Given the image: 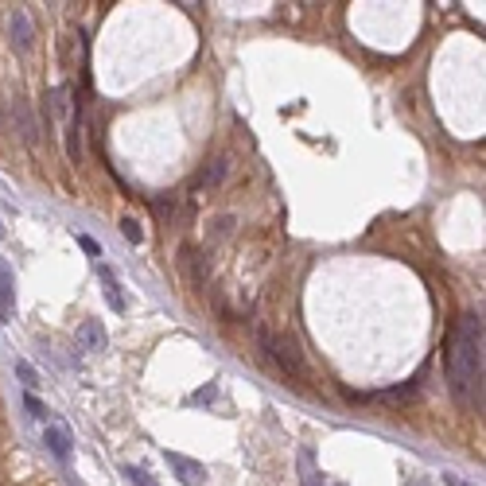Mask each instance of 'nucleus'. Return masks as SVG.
Wrapping results in <instances>:
<instances>
[{
  "mask_svg": "<svg viewBox=\"0 0 486 486\" xmlns=\"http://www.w3.org/2000/svg\"><path fill=\"white\" fill-rule=\"evenodd\" d=\"M125 475L133 478L136 486H156V478H152V475H148V471H144V467H125Z\"/></svg>",
  "mask_w": 486,
  "mask_h": 486,
  "instance_id": "16",
  "label": "nucleus"
},
{
  "mask_svg": "<svg viewBox=\"0 0 486 486\" xmlns=\"http://www.w3.org/2000/svg\"><path fill=\"white\" fill-rule=\"evenodd\" d=\"M121 234H125L133 245L144 242V230H140V222H136V218H121Z\"/></svg>",
  "mask_w": 486,
  "mask_h": 486,
  "instance_id": "13",
  "label": "nucleus"
},
{
  "mask_svg": "<svg viewBox=\"0 0 486 486\" xmlns=\"http://www.w3.org/2000/svg\"><path fill=\"white\" fill-rule=\"evenodd\" d=\"M101 292H105V300H110V308H113V311H125V308H129L125 296H121V288H117V277H113V268H101Z\"/></svg>",
  "mask_w": 486,
  "mask_h": 486,
  "instance_id": "10",
  "label": "nucleus"
},
{
  "mask_svg": "<svg viewBox=\"0 0 486 486\" xmlns=\"http://www.w3.org/2000/svg\"><path fill=\"white\" fill-rule=\"evenodd\" d=\"M164 463H168V467L179 475V482H187V486H202V482H206V467H202V463H195V459H187V455L164 452Z\"/></svg>",
  "mask_w": 486,
  "mask_h": 486,
  "instance_id": "4",
  "label": "nucleus"
},
{
  "mask_svg": "<svg viewBox=\"0 0 486 486\" xmlns=\"http://www.w3.org/2000/svg\"><path fill=\"white\" fill-rule=\"evenodd\" d=\"M261 346H265V354L277 362L288 377H292V374L296 377H308V362H303L300 346H296L292 339H277V335H268V331H261Z\"/></svg>",
  "mask_w": 486,
  "mask_h": 486,
  "instance_id": "2",
  "label": "nucleus"
},
{
  "mask_svg": "<svg viewBox=\"0 0 486 486\" xmlns=\"http://www.w3.org/2000/svg\"><path fill=\"white\" fill-rule=\"evenodd\" d=\"M8 110H12V117H16V133H20V140H24L27 148H35V144H39V121H35V113L27 110V101L12 98V101H8Z\"/></svg>",
  "mask_w": 486,
  "mask_h": 486,
  "instance_id": "3",
  "label": "nucleus"
},
{
  "mask_svg": "<svg viewBox=\"0 0 486 486\" xmlns=\"http://www.w3.org/2000/svg\"><path fill=\"white\" fill-rule=\"evenodd\" d=\"M300 471H303V486H319L315 467H311V452H300Z\"/></svg>",
  "mask_w": 486,
  "mask_h": 486,
  "instance_id": "15",
  "label": "nucleus"
},
{
  "mask_svg": "<svg viewBox=\"0 0 486 486\" xmlns=\"http://www.w3.org/2000/svg\"><path fill=\"white\" fill-rule=\"evenodd\" d=\"M12 315H16V277L0 261V323H12Z\"/></svg>",
  "mask_w": 486,
  "mask_h": 486,
  "instance_id": "6",
  "label": "nucleus"
},
{
  "mask_svg": "<svg viewBox=\"0 0 486 486\" xmlns=\"http://www.w3.org/2000/svg\"><path fill=\"white\" fill-rule=\"evenodd\" d=\"M444 369L447 386L463 409L482 405V319L478 315H463L455 323L444 350Z\"/></svg>",
  "mask_w": 486,
  "mask_h": 486,
  "instance_id": "1",
  "label": "nucleus"
},
{
  "mask_svg": "<svg viewBox=\"0 0 486 486\" xmlns=\"http://www.w3.org/2000/svg\"><path fill=\"white\" fill-rule=\"evenodd\" d=\"M67 156L74 164L82 159V101H74V113L67 121Z\"/></svg>",
  "mask_w": 486,
  "mask_h": 486,
  "instance_id": "8",
  "label": "nucleus"
},
{
  "mask_svg": "<svg viewBox=\"0 0 486 486\" xmlns=\"http://www.w3.org/2000/svg\"><path fill=\"white\" fill-rule=\"evenodd\" d=\"M226 171H230V164H226V159H214V164H210V168L202 171L199 179H195V187H218L222 179H226Z\"/></svg>",
  "mask_w": 486,
  "mask_h": 486,
  "instance_id": "11",
  "label": "nucleus"
},
{
  "mask_svg": "<svg viewBox=\"0 0 486 486\" xmlns=\"http://www.w3.org/2000/svg\"><path fill=\"white\" fill-rule=\"evenodd\" d=\"M43 444H47V452L63 463L74 455V440H70V432L63 424H43Z\"/></svg>",
  "mask_w": 486,
  "mask_h": 486,
  "instance_id": "5",
  "label": "nucleus"
},
{
  "mask_svg": "<svg viewBox=\"0 0 486 486\" xmlns=\"http://www.w3.org/2000/svg\"><path fill=\"white\" fill-rule=\"evenodd\" d=\"M12 39H16L20 51H32V24H27V12L24 8H12Z\"/></svg>",
  "mask_w": 486,
  "mask_h": 486,
  "instance_id": "9",
  "label": "nucleus"
},
{
  "mask_svg": "<svg viewBox=\"0 0 486 486\" xmlns=\"http://www.w3.org/2000/svg\"><path fill=\"white\" fill-rule=\"evenodd\" d=\"M416 486H424V482H416Z\"/></svg>",
  "mask_w": 486,
  "mask_h": 486,
  "instance_id": "20",
  "label": "nucleus"
},
{
  "mask_svg": "<svg viewBox=\"0 0 486 486\" xmlns=\"http://www.w3.org/2000/svg\"><path fill=\"white\" fill-rule=\"evenodd\" d=\"M447 486H471V482H463V478H455V475H447Z\"/></svg>",
  "mask_w": 486,
  "mask_h": 486,
  "instance_id": "18",
  "label": "nucleus"
},
{
  "mask_svg": "<svg viewBox=\"0 0 486 486\" xmlns=\"http://www.w3.org/2000/svg\"><path fill=\"white\" fill-rule=\"evenodd\" d=\"M78 245H82L86 253H90V257H101V245L93 242V237H86V234H78Z\"/></svg>",
  "mask_w": 486,
  "mask_h": 486,
  "instance_id": "17",
  "label": "nucleus"
},
{
  "mask_svg": "<svg viewBox=\"0 0 486 486\" xmlns=\"http://www.w3.org/2000/svg\"><path fill=\"white\" fill-rule=\"evenodd\" d=\"M78 343H82V350H105L110 346V335H105V327H101L98 319H86L82 327H78Z\"/></svg>",
  "mask_w": 486,
  "mask_h": 486,
  "instance_id": "7",
  "label": "nucleus"
},
{
  "mask_svg": "<svg viewBox=\"0 0 486 486\" xmlns=\"http://www.w3.org/2000/svg\"><path fill=\"white\" fill-rule=\"evenodd\" d=\"M16 374H20V381H24V389H27V393H32V389H39V374H35V366H32V362L16 358Z\"/></svg>",
  "mask_w": 486,
  "mask_h": 486,
  "instance_id": "12",
  "label": "nucleus"
},
{
  "mask_svg": "<svg viewBox=\"0 0 486 486\" xmlns=\"http://www.w3.org/2000/svg\"><path fill=\"white\" fill-rule=\"evenodd\" d=\"M4 237H8V230H4V222H0V242H4Z\"/></svg>",
  "mask_w": 486,
  "mask_h": 486,
  "instance_id": "19",
  "label": "nucleus"
},
{
  "mask_svg": "<svg viewBox=\"0 0 486 486\" xmlns=\"http://www.w3.org/2000/svg\"><path fill=\"white\" fill-rule=\"evenodd\" d=\"M24 409H27V416H32V420H47V405H43L35 393L24 397Z\"/></svg>",
  "mask_w": 486,
  "mask_h": 486,
  "instance_id": "14",
  "label": "nucleus"
}]
</instances>
